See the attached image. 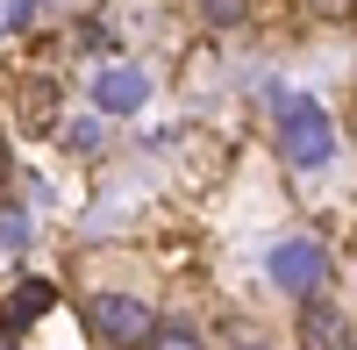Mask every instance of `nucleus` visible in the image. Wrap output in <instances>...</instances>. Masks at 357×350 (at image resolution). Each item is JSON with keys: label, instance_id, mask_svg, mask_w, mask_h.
I'll return each instance as SVG.
<instances>
[{"label": "nucleus", "instance_id": "1", "mask_svg": "<svg viewBox=\"0 0 357 350\" xmlns=\"http://www.w3.org/2000/svg\"><path fill=\"white\" fill-rule=\"evenodd\" d=\"M279 151H286V165L293 172H321L336 158V122H329V107L321 100H286L279 107Z\"/></svg>", "mask_w": 357, "mask_h": 350}, {"label": "nucleus", "instance_id": "2", "mask_svg": "<svg viewBox=\"0 0 357 350\" xmlns=\"http://www.w3.org/2000/svg\"><path fill=\"white\" fill-rule=\"evenodd\" d=\"M264 279H272L286 300H314L321 279H329V250L314 236H286V243H272V257H264Z\"/></svg>", "mask_w": 357, "mask_h": 350}, {"label": "nucleus", "instance_id": "3", "mask_svg": "<svg viewBox=\"0 0 357 350\" xmlns=\"http://www.w3.org/2000/svg\"><path fill=\"white\" fill-rule=\"evenodd\" d=\"M86 322H93V336L114 343V350H151V336H158V314L143 300H129V294H100L86 307Z\"/></svg>", "mask_w": 357, "mask_h": 350}, {"label": "nucleus", "instance_id": "4", "mask_svg": "<svg viewBox=\"0 0 357 350\" xmlns=\"http://www.w3.org/2000/svg\"><path fill=\"white\" fill-rule=\"evenodd\" d=\"M86 93H93V107H100V114H136L143 100H151V79H143L136 65H100Z\"/></svg>", "mask_w": 357, "mask_h": 350}, {"label": "nucleus", "instance_id": "5", "mask_svg": "<svg viewBox=\"0 0 357 350\" xmlns=\"http://www.w3.org/2000/svg\"><path fill=\"white\" fill-rule=\"evenodd\" d=\"M43 307H50V286H43V279H29L22 294L8 300V314H0V336H15V329L29 322V314H43Z\"/></svg>", "mask_w": 357, "mask_h": 350}, {"label": "nucleus", "instance_id": "6", "mask_svg": "<svg viewBox=\"0 0 357 350\" xmlns=\"http://www.w3.org/2000/svg\"><path fill=\"white\" fill-rule=\"evenodd\" d=\"M200 15L215 29H236V22H243V0H200Z\"/></svg>", "mask_w": 357, "mask_h": 350}, {"label": "nucleus", "instance_id": "7", "mask_svg": "<svg viewBox=\"0 0 357 350\" xmlns=\"http://www.w3.org/2000/svg\"><path fill=\"white\" fill-rule=\"evenodd\" d=\"M151 350H207V343H200L193 329H158V336H151Z\"/></svg>", "mask_w": 357, "mask_h": 350}, {"label": "nucleus", "instance_id": "8", "mask_svg": "<svg viewBox=\"0 0 357 350\" xmlns=\"http://www.w3.org/2000/svg\"><path fill=\"white\" fill-rule=\"evenodd\" d=\"M243 350H264V343H243Z\"/></svg>", "mask_w": 357, "mask_h": 350}, {"label": "nucleus", "instance_id": "9", "mask_svg": "<svg viewBox=\"0 0 357 350\" xmlns=\"http://www.w3.org/2000/svg\"><path fill=\"white\" fill-rule=\"evenodd\" d=\"M336 350H357V343H336Z\"/></svg>", "mask_w": 357, "mask_h": 350}]
</instances>
